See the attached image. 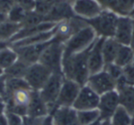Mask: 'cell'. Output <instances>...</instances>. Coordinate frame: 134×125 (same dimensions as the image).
<instances>
[{"label":"cell","mask_w":134,"mask_h":125,"mask_svg":"<svg viewBox=\"0 0 134 125\" xmlns=\"http://www.w3.org/2000/svg\"><path fill=\"white\" fill-rule=\"evenodd\" d=\"M5 117H6L8 125H21L23 121V116L19 114L12 113V112L6 111L5 112Z\"/></svg>","instance_id":"obj_33"},{"label":"cell","mask_w":134,"mask_h":125,"mask_svg":"<svg viewBox=\"0 0 134 125\" xmlns=\"http://www.w3.org/2000/svg\"><path fill=\"white\" fill-rule=\"evenodd\" d=\"M52 74V71L49 68L43 66L41 63L36 62L30 65L24 79L32 90L39 91L44 86Z\"/></svg>","instance_id":"obj_6"},{"label":"cell","mask_w":134,"mask_h":125,"mask_svg":"<svg viewBox=\"0 0 134 125\" xmlns=\"http://www.w3.org/2000/svg\"><path fill=\"white\" fill-rule=\"evenodd\" d=\"M131 65L133 66V68H134V57H133V59H132V62H131Z\"/></svg>","instance_id":"obj_49"},{"label":"cell","mask_w":134,"mask_h":125,"mask_svg":"<svg viewBox=\"0 0 134 125\" xmlns=\"http://www.w3.org/2000/svg\"><path fill=\"white\" fill-rule=\"evenodd\" d=\"M130 47L134 51V19H133V31H132V36H131V39H130Z\"/></svg>","instance_id":"obj_43"},{"label":"cell","mask_w":134,"mask_h":125,"mask_svg":"<svg viewBox=\"0 0 134 125\" xmlns=\"http://www.w3.org/2000/svg\"><path fill=\"white\" fill-rule=\"evenodd\" d=\"M80 85L75 80L64 78L61 87L56 107H72L81 89Z\"/></svg>","instance_id":"obj_8"},{"label":"cell","mask_w":134,"mask_h":125,"mask_svg":"<svg viewBox=\"0 0 134 125\" xmlns=\"http://www.w3.org/2000/svg\"><path fill=\"white\" fill-rule=\"evenodd\" d=\"M74 11L78 16L90 19L101 13V8L96 0H76L74 5Z\"/></svg>","instance_id":"obj_16"},{"label":"cell","mask_w":134,"mask_h":125,"mask_svg":"<svg viewBox=\"0 0 134 125\" xmlns=\"http://www.w3.org/2000/svg\"><path fill=\"white\" fill-rule=\"evenodd\" d=\"M9 47V42L8 41H3V40H0V50L3 49V48H6Z\"/></svg>","instance_id":"obj_42"},{"label":"cell","mask_w":134,"mask_h":125,"mask_svg":"<svg viewBox=\"0 0 134 125\" xmlns=\"http://www.w3.org/2000/svg\"><path fill=\"white\" fill-rule=\"evenodd\" d=\"M133 31V19L128 17H119L118 18L114 39L120 45L130 46Z\"/></svg>","instance_id":"obj_14"},{"label":"cell","mask_w":134,"mask_h":125,"mask_svg":"<svg viewBox=\"0 0 134 125\" xmlns=\"http://www.w3.org/2000/svg\"><path fill=\"white\" fill-rule=\"evenodd\" d=\"M63 43L53 38L41 53L38 62L49 68L52 73L63 74Z\"/></svg>","instance_id":"obj_3"},{"label":"cell","mask_w":134,"mask_h":125,"mask_svg":"<svg viewBox=\"0 0 134 125\" xmlns=\"http://www.w3.org/2000/svg\"><path fill=\"white\" fill-rule=\"evenodd\" d=\"M74 16V11L70 6L65 2L56 1L52 5L50 12L45 17L46 21L55 22L56 20H60L63 18H68Z\"/></svg>","instance_id":"obj_19"},{"label":"cell","mask_w":134,"mask_h":125,"mask_svg":"<svg viewBox=\"0 0 134 125\" xmlns=\"http://www.w3.org/2000/svg\"><path fill=\"white\" fill-rule=\"evenodd\" d=\"M119 17L112 12H101L98 16L90 19H86L88 24L99 37L113 38L116 30V25Z\"/></svg>","instance_id":"obj_4"},{"label":"cell","mask_w":134,"mask_h":125,"mask_svg":"<svg viewBox=\"0 0 134 125\" xmlns=\"http://www.w3.org/2000/svg\"><path fill=\"white\" fill-rule=\"evenodd\" d=\"M132 115L122 106L119 105L109 119L111 125H130Z\"/></svg>","instance_id":"obj_25"},{"label":"cell","mask_w":134,"mask_h":125,"mask_svg":"<svg viewBox=\"0 0 134 125\" xmlns=\"http://www.w3.org/2000/svg\"><path fill=\"white\" fill-rule=\"evenodd\" d=\"M119 105V95L116 90L100 95L97 107L100 113V119L102 121L109 120Z\"/></svg>","instance_id":"obj_10"},{"label":"cell","mask_w":134,"mask_h":125,"mask_svg":"<svg viewBox=\"0 0 134 125\" xmlns=\"http://www.w3.org/2000/svg\"><path fill=\"white\" fill-rule=\"evenodd\" d=\"M130 16H134V8H133V10L131 11V13H130Z\"/></svg>","instance_id":"obj_48"},{"label":"cell","mask_w":134,"mask_h":125,"mask_svg":"<svg viewBox=\"0 0 134 125\" xmlns=\"http://www.w3.org/2000/svg\"><path fill=\"white\" fill-rule=\"evenodd\" d=\"M30 65L27 64L21 59H18L14 64H12L9 68L4 70V76L7 79H12V78H24L26 72L28 70Z\"/></svg>","instance_id":"obj_22"},{"label":"cell","mask_w":134,"mask_h":125,"mask_svg":"<svg viewBox=\"0 0 134 125\" xmlns=\"http://www.w3.org/2000/svg\"><path fill=\"white\" fill-rule=\"evenodd\" d=\"M86 85L100 96L115 90L116 81L108 75L106 70H103L97 73L90 75L86 81Z\"/></svg>","instance_id":"obj_9"},{"label":"cell","mask_w":134,"mask_h":125,"mask_svg":"<svg viewBox=\"0 0 134 125\" xmlns=\"http://www.w3.org/2000/svg\"><path fill=\"white\" fill-rule=\"evenodd\" d=\"M104 70L108 72V75H109L115 81L122 76V68L114 62L106 64L105 65Z\"/></svg>","instance_id":"obj_31"},{"label":"cell","mask_w":134,"mask_h":125,"mask_svg":"<svg viewBox=\"0 0 134 125\" xmlns=\"http://www.w3.org/2000/svg\"><path fill=\"white\" fill-rule=\"evenodd\" d=\"M56 33V27L48 31L41 32V33L36 34V35L30 36V37L25 38V39H19L15 42L10 43L11 48H19V47H24V46H29V45H33V44H39V43H43L47 42V41L51 40L52 39H53Z\"/></svg>","instance_id":"obj_17"},{"label":"cell","mask_w":134,"mask_h":125,"mask_svg":"<svg viewBox=\"0 0 134 125\" xmlns=\"http://www.w3.org/2000/svg\"><path fill=\"white\" fill-rule=\"evenodd\" d=\"M56 27V24L54 22H52V21H45V22H42L41 24L37 25V26H33L30 27V28H20L19 32L10 39L9 43L15 42V41H18L19 39H25V38L30 37V36L36 35V34L41 33V32L44 31H48V30H51L52 28H54Z\"/></svg>","instance_id":"obj_18"},{"label":"cell","mask_w":134,"mask_h":125,"mask_svg":"<svg viewBox=\"0 0 134 125\" xmlns=\"http://www.w3.org/2000/svg\"><path fill=\"white\" fill-rule=\"evenodd\" d=\"M19 57L13 48L8 47L6 48L0 50V68L3 70L9 68L12 64L18 60Z\"/></svg>","instance_id":"obj_26"},{"label":"cell","mask_w":134,"mask_h":125,"mask_svg":"<svg viewBox=\"0 0 134 125\" xmlns=\"http://www.w3.org/2000/svg\"><path fill=\"white\" fill-rule=\"evenodd\" d=\"M105 39L106 38H97L89 50L87 63L90 75L97 73V72L103 70L105 68L106 64H105L104 58H103L102 54V44Z\"/></svg>","instance_id":"obj_11"},{"label":"cell","mask_w":134,"mask_h":125,"mask_svg":"<svg viewBox=\"0 0 134 125\" xmlns=\"http://www.w3.org/2000/svg\"><path fill=\"white\" fill-rule=\"evenodd\" d=\"M27 13H28V10L25 9L23 7H21L20 5H15L8 14V20L20 24L27 16Z\"/></svg>","instance_id":"obj_29"},{"label":"cell","mask_w":134,"mask_h":125,"mask_svg":"<svg viewBox=\"0 0 134 125\" xmlns=\"http://www.w3.org/2000/svg\"><path fill=\"white\" fill-rule=\"evenodd\" d=\"M122 77L130 85H134V68L131 64L122 68Z\"/></svg>","instance_id":"obj_32"},{"label":"cell","mask_w":134,"mask_h":125,"mask_svg":"<svg viewBox=\"0 0 134 125\" xmlns=\"http://www.w3.org/2000/svg\"><path fill=\"white\" fill-rule=\"evenodd\" d=\"M98 1L103 5V6L107 7V8H111V9L116 10L118 0H98Z\"/></svg>","instance_id":"obj_38"},{"label":"cell","mask_w":134,"mask_h":125,"mask_svg":"<svg viewBox=\"0 0 134 125\" xmlns=\"http://www.w3.org/2000/svg\"><path fill=\"white\" fill-rule=\"evenodd\" d=\"M101 125H111L109 120H107V121H102V124Z\"/></svg>","instance_id":"obj_45"},{"label":"cell","mask_w":134,"mask_h":125,"mask_svg":"<svg viewBox=\"0 0 134 125\" xmlns=\"http://www.w3.org/2000/svg\"><path fill=\"white\" fill-rule=\"evenodd\" d=\"M16 5V0H0V11L8 13Z\"/></svg>","instance_id":"obj_35"},{"label":"cell","mask_w":134,"mask_h":125,"mask_svg":"<svg viewBox=\"0 0 134 125\" xmlns=\"http://www.w3.org/2000/svg\"><path fill=\"white\" fill-rule=\"evenodd\" d=\"M119 92V104L131 115L134 114V85H128Z\"/></svg>","instance_id":"obj_21"},{"label":"cell","mask_w":134,"mask_h":125,"mask_svg":"<svg viewBox=\"0 0 134 125\" xmlns=\"http://www.w3.org/2000/svg\"><path fill=\"white\" fill-rule=\"evenodd\" d=\"M8 20V14L5 13V12L0 11V24H2V23L6 22V21Z\"/></svg>","instance_id":"obj_40"},{"label":"cell","mask_w":134,"mask_h":125,"mask_svg":"<svg viewBox=\"0 0 134 125\" xmlns=\"http://www.w3.org/2000/svg\"><path fill=\"white\" fill-rule=\"evenodd\" d=\"M100 96L94 91L88 85H84L81 87L80 91L73 104V108L76 111L86 110L97 109Z\"/></svg>","instance_id":"obj_7"},{"label":"cell","mask_w":134,"mask_h":125,"mask_svg":"<svg viewBox=\"0 0 134 125\" xmlns=\"http://www.w3.org/2000/svg\"><path fill=\"white\" fill-rule=\"evenodd\" d=\"M27 115L37 118H45L50 115V109L48 105L41 99L39 91L37 90H31Z\"/></svg>","instance_id":"obj_15"},{"label":"cell","mask_w":134,"mask_h":125,"mask_svg":"<svg viewBox=\"0 0 134 125\" xmlns=\"http://www.w3.org/2000/svg\"><path fill=\"white\" fill-rule=\"evenodd\" d=\"M45 21H46V19H45L44 16L41 15V14L37 13V12H28L25 18L20 23L21 28L37 26V25L41 24L42 22H45Z\"/></svg>","instance_id":"obj_28"},{"label":"cell","mask_w":134,"mask_h":125,"mask_svg":"<svg viewBox=\"0 0 134 125\" xmlns=\"http://www.w3.org/2000/svg\"><path fill=\"white\" fill-rule=\"evenodd\" d=\"M101 124H102V120H98V121H95V122H93V123H90V124H88V125H101Z\"/></svg>","instance_id":"obj_44"},{"label":"cell","mask_w":134,"mask_h":125,"mask_svg":"<svg viewBox=\"0 0 134 125\" xmlns=\"http://www.w3.org/2000/svg\"><path fill=\"white\" fill-rule=\"evenodd\" d=\"M6 98V77L0 76V99H5Z\"/></svg>","instance_id":"obj_37"},{"label":"cell","mask_w":134,"mask_h":125,"mask_svg":"<svg viewBox=\"0 0 134 125\" xmlns=\"http://www.w3.org/2000/svg\"><path fill=\"white\" fill-rule=\"evenodd\" d=\"M77 112V118H78L79 123L81 125H88L100 119V113L97 109L94 110H79Z\"/></svg>","instance_id":"obj_27"},{"label":"cell","mask_w":134,"mask_h":125,"mask_svg":"<svg viewBox=\"0 0 134 125\" xmlns=\"http://www.w3.org/2000/svg\"><path fill=\"white\" fill-rule=\"evenodd\" d=\"M50 116L53 125H81L73 107H55Z\"/></svg>","instance_id":"obj_12"},{"label":"cell","mask_w":134,"mask_h":125,"mask_svg":"<svg viewBox=\"0 0 134 125\" xmlns=\"http://www.w3.org/2000/svg\"><path fill=\"white\" fill-rule=\"evenodd\" d=\"M4 75V70H2V68H0V76Z\"/></svg>","instance_id":"obj_47"},{"label":"cell","mask_w":134,"mask_h":125,"mask_svg":"<svg viewBox=\"0 0 134 125\" xmlns=\"http://www.w3.org/2000/svg\"><path fill=\"white\" fill-rule=\"evenodd\" d=\"M97 39V33L91 27L86 26L82 28L63 43V59L86 50Z\"/></svg>","instance_id":"obj_2"},{"label":"cell","mask_w":134,"mask_h":125,"mask_svg":"<svg viewBox=\"0 0 134 125\" xmlns=\"http://www.w3.org/2000/svg\"><path fill=\"white\" fill-rule=\"evenodd\" d=\"M44 118L31 117V116H23V121L21 125H41Z\"/></svg>","instance_id":"obj_34"},{"label":"cell","mask_w":134,"mask_h":125,"mask_svg":"<svg viewBox=\"0 0 134 125\" xmlns=\"http://www.w3.org/2000/svg\"><path fill=\"white\" fill-rule=\"evenodd\" d=\"M130 125H134V114L132 115V119H131V123H130Z\"/></svg>","instance_id":"obj_46"},{"label":"cell","mask_w":134,"mask_h":125,"mask_svg":"<svg viewBox=\"0 0 134 125\" xmlns=\"http://www.w3.org/2000/svg\"><path fill=\"white\" fill-rule=\"evenodd\" d=\"M93 44L84 51L63 59V74L64 78L73 79L80 86L86 84L90 76L87 63L88 53Z\"/></svg>","instance_id":"obj_1"},{"label":"cell","mask_w":134,"mask_h":125,"mask_svg":"<svg viewBox=\"0 0 134 125\" xmlns=\"http://www.w3.org/2000/svg\"><path fill=\"white\" fill-rule=\"evenodd\" d=\"M120 44L114 38H106L102 44V54L105 64L113 63L119 51Z\"/></svg>","instance_id":"obj_20"},{"label":"cell","mask_w":134,"mask_h":125,"mask_svg":"<svg viewBox=\"0 0 134 125\" xmlns=\"http://www.w3.org/2000/svg\"><path fill=\"white\" fill-rule=\"evenodd\" d=\"M51 40L47 41V42L39 43V44H33L29 45V46L15 48L14 49L17 52L18 57H19V59L26 62L27 64L31 65L39 61L41 53L46 48V47L50 44Z\"/></svg>","instance_id":"obj_13"},{"label":"cell","mask_w":134,"mask_h":125,"mask_svg":"<svg viewBox=\"0 0 134 125\" xmlns=\"http://www.w3.org/2000/svg\"><path fill=\"white\" fill-rule=\"evenodd\" d=\"M20 24L11 22L9 20L0 24V40L9 42L10 39L20 30Z\"/></svg>","instance_id":"obj_23"},{"label":"cell","mask_w":134,"mask_h":125,"mask_svg":"<svg viewBox=\"0 0 134 125\" xmlns=\"http://www.w3.org/2000/svg\"><path fill=\"white\" fill-rule=\"evenodd\" d=\"M133 57H134V51L130 46L120 45L114 63H116L119 67L123 68V67L127 66V65L131 64Z\"/></svg>","instance_id":"obj_24"},{"label":"cell","mask_w":134,"mask_h":125,"mask_svg":"<svg viewBox=\"0 0 134 125\" xmlns=\"http://www.w3.org/2000/svg\"><path fill=\"white\" fill-rule=\"evenodd\" d=\"M41 125H53V124H52V117H51L50 115L47 116V117H45L44 120H43V121H42V124H41Z\"/></svg>","instance_id":"obj_41"},{"label":"cell","mask_w":134,"mask_h":125,"mask_svg":"<svg viewBox=\"0 0 134 125\" xmlns=\"http://www.w3.org/2000/svg\"><path fill=\"white\" fill-rule=\"evenodd\" d=\"M64 76L60 73H52L44 86L39 90L41 99L48 105L50 109V114L52 110L56 107L58 96H59L61 87L63 84Z\"/></svg>","instance_id":"obj_5"},{"label":"cell","mask_w":134,"mask_h":125,"mask_svg":"<svg viewBox=\"0 0 134 125\" xmlns=\"http://www.w3.org/2000/svg\"><path fill=\"white\" fill-rule=\"evenodd\" d=\"M6 112V103L5 101L2 99H0V116H2Z\"/></svg>","instance_id":"obj_39"},{"label":"cell","mask_w":134,"mask_h":125,"mask_svg":"<svg viewBox=\"0 0 134 125\" xmlns=\"http://www.w3.org/2000/svg\"><path fill=\"white\" fill-rule=\"evenodd\" d=\"M19 2V5L25 8L26 10H30L33 8H35L36 2L35 0H16Z\"/></svg>","instance_id":"obj_36"},{"label":"cell","mask_w":134,"mask_h":125,"mask_svg":"<svg viewBox=\"0 0 134 125\" xmlns=\"http://www.w3.org/2000/svg\"><path fill=\"white\" fill-rule=\"evenodd\" d=\"M134 8V0H118L116 11L121 15H130Z\"/></svg>","instance_id":"obj_30"}]
</instances>
